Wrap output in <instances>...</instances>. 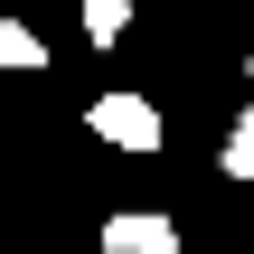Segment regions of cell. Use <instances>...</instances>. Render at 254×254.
Listing matches in <instances>:
<instances>
[{
	"label": "cell",
	"instance_id": "cell-1",
	"mask_svg": "<svg viewBox=\"0 0 254 254\" xmlns=\"http://www.w3.org/2000/svg\"><path fill=\"white\" fill-rule=\"evenodd\" d=\"M113 151H160V113L141 104V94H94V113H85Z\"/></svg>",
	"mask_w": 254,
	"mask_h": 254
},
{
	"label": "cell",
	"instance_id": "cell-2",
	"mask_svg": "<svg viewBox=\"0 0 254 254\" xmlns=\"http://www.w3.org/2000/svg\"><path fill=\"white\" fill-rule=\"evenodd\" d=\"M104 254H179V226L160 207H123V217H104Z\"/></svg>",
	"mask_w": 254,
	"mask_h": 254
},
{
	"label": "cell",
	"instance_id": "cell-3",
	"mask_svg": "<svg viewBox=\"0 0 254 254\" xmlns=\"http://www.w3.org/2000/svg\"><path fill=\"white\" fill-rule=\"evenodd\" d=\"M0 66H9V75H19V66H47V38L19 28V19H0Z\"/></svg>",
	"mask_w": 254,
	"mask_h": 254
},
{
	"label": "cell",
	"instance_id": "cell-4",
	"mask_svg": "<svg viewBox=\"0 0 254 254\" xmlns=\"http://www.w3.org/2000/svg\"><path fill=\"white\" fill-rule=\"evenodd\" d=\"M123 28H132V0H85V38L94 47H113Z\"/></svg>",
	"mask_w": 254,
	"mask_h": 254
},
{
	"label": "cell",
	"instance_id": "cell-5",
	"mask_svg": "<svg viewBox=\"0 0 254 254\" xmlns=\"http://www.w3.org/2000/svg\"><path fill=\"white\" fill-rule=\"evenodd\" d=\"M226 179H254V104L236 113V132H226Z\"/></svg>",
	"mask_w": 254,
	"mask_h": 254
},
{
	"label": "cell",
	"instance_id": "cell-6",
	"mask_svg": "<svg viewBox=\"0 0 254 254\" xmlns=\"http://www.w3.org/2000/svg\"><path fill=\"white\" fill-rule=\"evenodd\" d=\"M245 66H254V57H245Z\"/></svg>",
	"mask_w": 254,
	"mask_h": 254
}]
</instances>
